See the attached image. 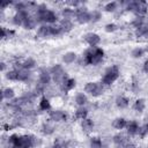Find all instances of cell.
Returning a JSON list of instances; mask_svg holds the SVG:
<instances>
[{"mask_svg":"<svg viewBox=\"0 0 148 148\" xmlns=\"http://www.w3.org/2000/svg\"><path fill=\"white\" fill-rule=\"evenodd\" d=\"M9 143L14 148H31L35 146L36 140L32 135H16L13 134L9 136Z\"/></svg>","mask_w":148,"mask_h":148,"instance_id":"cell-1","label":"cell"},{"mask_svg":"<svg viewBox=\"0 0 148 148\" xmlns=\"http://www.w3.org/2000/svg\"><path fill=\"white\" fill-rule=\"evenodd\" d=\"M36 20L39 22H46V23H53L57 21V15L46 8L45 5H39L37 7V14H36Z\"/></svg>","mask_w":148,"mask_h":148,"instance_id":"cell-2","label":"cell"},{"mask_svg":"<svg viewBox=\"0 0 148 148\" xmlns=\"http://www.w3.org/2000/svg\"><path fill=\"white\" fill-rule=\"evenodd\" d=\"M127 9L131 12H134L135 14H138L140 16H143L147 13L148 6L143 1H130L127 3Z\"/></svg>","mask_w":148,"mask_h":148,"instance_id":"cell-3","label":"cell"},{"mask_svg":"<svg viewBox=\"0 0 148 148\" xmlns=\"http://www.w3.org/2000/svg\"><path fill=\"white\" fill-rule=\"evenodd\" d=\"M118 76H119V69H118V67L117 66H111V67H109L106 69V72L104 74L102 81H103L104 84H111V83H113L118 79Z\"/></svg>","mask_w":148,"mask_h":148,"instance_id":"cell-4","label":"cell"},{"mask_svg":"<svg viewBox=\"0 0 148 148\" xmlns=\"http://www.w3.org/2000/svg\"><path fill=\"white\" fill-rule=\"evenodd\" d=\"M52 74H53V79H54V82H57V83H59V84H62L66 80H67V77H66V73H65V71L62 69V67L60 66V65H56V66H53V68H52Z\"/></svg>","mask_w":148,"mask_h":148,"instance_id":"cell-5","label":"cell"},{"mask_svg":"<svg viewBox=\"0 0 148 148\" xmlns=\"http://www.w3.org/2000/svg\"><path fill=\"white\" fill-rule=\"evenodd\" d=\"M84 90L92 96H99L103 94L104 89H103V86L98 82H88L84 87Z\"/></svg>","mask_w":148,"mask_h":148,"instance_id":"cell-6","label":"cell"},{"mask_svg":"<svg viewBox=\"0 0 148 148\" xmlns=\"http://www.w3.org/2000/svg\"><path fill=\"white\" fill-rule=\"evenodd\" d=\"M103 56H104V51L99 47H95L91 60H90V65H97L98 62H101L103 59Z\"/></svg>","mask_w":148,"mask_h":148,"instance_id":"cell-7","label":"cell"},{"mask_svg":"<svg viewBox=\"0 0 148 148\" xmlns=\"http://www.w3.org/2000/svg\"><path fill=\"white\" fill-rule=\"evenodd\" d=\"M84 39H86V42H87L89 45H91V46H96V45L99 44V42H101V37H99L97 34H94V32L87 34V35L84 36Z\"/></svg>","mask_w":148,"mask_h":148,"instance_id":"cell-8","label":"cell"},{"mask_svg":"<svg viewBox=\"0 0 148 148\" xmlns=\"http://www.w3.org/2000/svg\"><path fill=\"white\" fill-rule=\"evenodd\" d=\"M76 20L79 23H87L90 21V13L86 12L84 9H79L76 12Z\"/></svg>","mask_w":148,"mask_h":148,"instance_id":"cell-9","label":"cell"},{"mask_svg":"<svg viewBox=\"0 0 148 148\" xmlns=\"http://www.w3.org/2000/svg\"><path fill=\"white\" fill-rule=\"evenodd\" d=\"M50 117H51V119L54 120V121H64V120L67 119V114H66L65 112H62V111H59V110H57V111H51Z\"/></svg>","mask_w":148,"mask_h":148,"instance_id":"cell-10","label":"cell"},{"mask_svg":"<svg viewBox=\"0 0 148 148\" xmlns=\"http://www.w3.org/2000/svg\"><path fill=\"white\" fill-rule=\"evenodd\" d=\"M38 35L40 37H49V36H53V27L50 25H42L38 29Z\"/></svg>","mask_w":148,"mask_h":148,"instance_id":"cell-11","label":"cell"},{"mask_svg":"<svg viewBox=\"0 0 148 148\" xmlns=\"http://www.w3.org/2000/svg\"><path fill=\"white\" fill-rule=\"evenodd\" d=\"M50 79H51L50 73L47 71H45V69H42L40 71V75H39V84L45 87L50 82Z\"/></svg>","mask_w":148,"mask_h":148,"instance_id":"cell-12","label":"cell"},{"mask_svg":"<svg viewBox=\"0 0 148 148\" xmlns=\"http://www.w3.org/2000/svg\"><path fill=\"white\" fill-rule=\"evenodd\" d=\"M139 132V125L136 121H130L127 124V133L130 135H135Z\"/></svg>","mask_w":148,"mask_h":148,"instance_id":"cell-13","label":"cell"},{"mask_svg":"<svg viewBox=\"0 0 148 148\" xmlns=\"http://www.w3.org/2000/svg\"><path fill=\"white\" fill-rule=\"evenodd\" d=\"M29 77H30V73L28 69H24V68L17 69V80L18 81H27Z\"/></svg>","mask_w":148,"mask_h":148,"instance_id":"cell-14","label":"cell"},{"mask_svg":"<svg viewBox=\"0 0 148 148\" xmlns=\"http://www.w3.org/2000/svg\"><path fill=\"white\" fill-rule=\"evenodd\" d=\"M113 142L118 146V147H120V148H123L125 145H127L128 142H127V140H126V138L124 136V135H120V134H118V135H114L113 136Z\"/></svg>","mask_w":148,"mask_h":148,"instance_id":"cell-15","label":"cell"},{"mask_svg":"<svg viewBox=\"0 0 148 148\" xmlns=\"http://www.w3.org/2000/svg\"><path fill=\"white\" fill-rule=\"evenodd\" d=\"M135 34L138 37H148V24H143V25L136 28Z\"/></svg>","mask_w":148,"mask_h":148,"instance_id":"cell-16","label":"cell"},{"mask_svg":"<svg viewBox=\"0 0 148 148\" xmlns=\"http://www.w3.org/2000/svg\"><path fill=\"white\" fill-rule=\"evenodd\" d=\"M125 126H127L126 119H124V118H117V119L113 120V127H114V128L121 130V128H124Z\"/></svg>","mask_w":148,"mask_h":148,"instance_id":"cell-17","label":"cell"},{"mask_svg":"<svg viewBox=\"0 0 148 148\" xmlns=\"http://www.w3.org/2000/svg\"><path fill=\"white\" fill-rule=\"evenodd\" d=\"M116 104H117L118 108H120V109H125V108L128 106V99H127L126 97L120 96V97H118V98L116 99Z\"/></svg>","mask_w":148,"mask_h":148,"instance_id":"cell-18","label":"cell"},{"mask_svg":"<svg viewBox=\"0 0 148 148\" xmlns=\"http://www.w3.org/2000/svg\"><path fill=\"white\" fill-rule=\"evenodd\" d=\"M92 127H94V123L90 119H87L86 118V119L82 120V130L84 132H90L92 130Z\"/></svg>","mask_w":148,"mask_h":148,"instance_id":"cell-19","label":"cell"},{"mask_svg":"<svg viewBox=\"0 0 148 148\" xmlns=\"http://www.w3.org/2000/svg\"><path fill=\"white\" fill-rule=\"evenodd\" d=\"M59 27H60V29H61L62 32H67V31H69V30L72 29L73 24H72V22H71L69 20H66V18H65V20L61 22V24H60Z\"/></svg>","mask_w":148,"mask_h":148,"instance_id":"cell-20","label":"cell"},{"mask_svg":"<svg viewBox=\"0 0 148 148\" xmlns=\"http://www.w3.org/2000/svg\"><path fill=\"white\" fill-rule=\"evenodd\" d=\"M74 86H75V80H73V79H67V80L62 83V90L68 91V90L73 89Z\"/></svg>","mask_w":148,"mask_h":148,"instance_id":"cell-21","label":"cell"},{"mask_svg":"<svg viewBox=\"0 0 148 148\" xmlns=\"http://www.w3.org/2000/svg\"><path fill=\"white\" fill-rule=\"evenodd\" d=\"M23 25H24V28H25V29H34V28H35V25H36V20H34L32 17L28 16V17L24 20Z\"/></svg>","mask_w":148,"mask_h":148,"instance_id":"cell-22","label":"cell"},{"mask_svg":"<svg viewBox=\"0 0 148 148\" xmlns=\"http://www.w3.org/2000/svg\"><path fill=\"white\" fill-rule=\"evenodd\" d=\"M75 59H76V54H75L74 52H67V53H65L64 57H62V60H64L66 64H71V62H73Z\"/></svg>","mask_w":148,"mask_h":148,"instance_id":"cell-23","label":"cell"},{"mask_svg":"<svg viewBox=\"0 0 148 148\" xmlns=\"http://www.w3.org/2000/svg\"><path fill=\"white\" fill-rule=\"evenodd\" d=\"M50 108H51V105H50L49 99L45 98V97H43L40 99V102H39V109L43 110V111H47V110H50Z\"/></svg>","mask_w":148,"mask_h":148,"instance_id":"cell-24","label":"cell"},{"mask_svg":"<svg viewBox=\"0 0 148 148\" xmlns=\"http://www.w3.org/2000/svg\"><path fill=\"white\" fill-rule=\"evenodd\" d=\"M14 95H15V92H14V90H13L12 88H6V89L2 90V97L6 98V99H10V98H13Z\"/></svg>","mask_w":148,"mask_h":148,"instance_id":"cell-25","label":"cell"},{"mask_svg":"<svg viewBox=\"0 0 148 148\" xmlns=\"http://www.w3.org/2000/svg\"><path fill=\"white\" fill-rule=\"evenodd\" d=\"M134 110L138 111V112H142L145 110V101L141 99V98L138 99V101H135V103H134Z\"/></svg>","mask_w":148,"mask_h":148,"instance_id":"cell-26","label":"cell"},{"mask_svg":"<svg viewBox=\"0 0 148 148\" xmlns=\"http://www.w3.org/2000/svg\"><path fill=\"white\" fill-rule=\"evenodd\" d=\"M35 65H36V62H35V60L34 59H31V58H29V59H27L23 64H22V68H24V69H30V68H32V67H35Z\"/></svg>","mask_w":148,"mask_h":148,"instance_id":"cell-27","label":"cell"},{"mask_svg":"<svg viewBox=\"0 0 148 148\" xmlns=\"http://www.w3.org/2000/svg\"><path fill=\"white\" fill-rule=\"evenodd\" d=\"M75 102H76L79 105L83 106V105L87 103V96L83 95V94H77L76 97H75Z\"/></svg>","mask_w":148,"mask_h":148,"instance_id":"cell-28","label":"cell"},{"mask_svg":"<svg viewBox=\"0 0 148 148\" xmlns=\"http://www.w3.org/2000/svg\"><path fill=\"white\" fill-rule=\"evenodd\" d=\"M87 113H88L87 109H84V108H80V109H77V110H76L75 116H76V118H80V119H86Z\"/></svg>","mask_w":148,"mask_h":148,"instance_id":"cell-29","label":"cell"},{"mask_svg":"<svg viewBox=\"0 0 148 148\" xmlns=\"http://www.w3.org/2000/svg\"><path fill=\"white\" fill-rule=\"evenodd\" d=\"M90 147L91 148H102V141L98 138H92L90 140Z\"/></svg>","mask_w":148,"mask_h":148,"instance_id":"cell-30","label":"cell"},{"mask_svg":"<svg viewBox=\"0 0 148 148\" xmlns=\"http://www.w3.org/2000/svg\"><path fill=\"white\" fill-rule=\"evenodd\" d=\"M42 132L44 134H51V133H53V126L50 124H44L42 127Z\"/></svg>","mask_w":148,"mask_h":148,"instance_id":"cell-31","label":"cell"},{"mask_svg":"<svg viewBox=\"0 0 148 148\" xmlns=\"http://www.w3.org/2000/svg\"><path fill=\"white\" fill-rule=\"evenodd\" d=\"M138 133H139V135H140L141 138H145V136L148 134V124H145L142 127H140Z\"/></svg>","mask_w":148,"mask_h":148,"instance_id":"cell-32","label":"cell"},{"mask_svg":"<svg viewBox=\"0 0 148 148\" xmlns=\"http://www.w3.org/2000/svg\"><path fill=\"white\" fill-rule=\"evenodd\" d=\"M116 8H117V2H114V1L106 3L105 7H104V9L106 12H113V10H116Z\"/></svg>","mask_w":148,"mask_h":148,"instance_id":"cell-33","label":"cell"},{"mask_svg":"<svg viewBox=\"0 0 148 148\" xmlns=\"http://www.w3.org/2000/svg\"><path fill=\"white\" fill-rule=\"evenodd\" d=\"M62 15H64V17H65L66 20H69V17L74 15V12H73V9H71V8H66V9L62 10Z\"/></svg>","mask_w":148,"mask_h":148,"instance_id":"cell-34","label":"cell"},{"mask_svg":"<svg viewBox=\"0 0 148 148\" xmlns=\"http://www.w3.org/2000/svg\"><path fill=\"white\" fill-rule=\"evenodd\" d=\"M143 50L142 49H140V47H138V49H134L133 51H132V56L134 57V58H140V57H142L143 56Z\"/></svg>","mask_w":148,"mask_h":148,"instance_id":"cell-35","label":"cell"},{"mask_svg":"<svg viewBox=\"0 0 148 148\" xmlns=\"http://www.w3.org/2000/svg\"><path fill=\"white\" fill-rule=\"evenodd\" d=\"M6 76L9 80H17V69H13V71L8 72Z\"/></svg>","mask_w":148,"mask_h":148,"instance_id":"cell-36","label":"cell"},{"mask_svg":"<svg viewBox=\"0 0 148 148\" xmlns=\"http://www.w3.org/2000/svg\"><path fill=\"white\" fill-rule=\"evenodd\" d=\"M10 35H14V31L13 30H7L6 28H1V37L2 38L9 37Z\"/></svg>","mask_w":148,"mask_h":148,"instance_id":"cell-37","label":"cell"},{"mask_svg":"<svg viewBox=\"0 0 148 148\" xmlns=\"http://www.w3.org/2000/svg\"><path fill=\"white\" fill-rule=\"evenodd\" d=\"M99 18H101V13L99 12H92V13H90V21L96 22Z\"/></svg>","mask_w":148,"mask_h":148,"instance_id":"cell-38","label":"cell"},{"mask_svg":"<svg viewBox=\"0 0 148 148\" xmlns=\"http://www.w3.org/2000/svg\"><path fill=\"white\" fill-rule=\"evenodd\" d=\"M116 30H117V25L114 23H109L105 25V31H108V32H113Z\"/></svg>","mask_w":148,"mask_h":148,"instance_id":"cell-39","label":"cell"},{"mask_svg":"<svg viewBox=\"0 0 148 148\" xmlns=\"http://www.w3.org/2000/svg\"><path fill=\"white\" fill-rule=\"evenodd\" d=\"M143 71H145L146 73H148V60H146L145 64H143Z\"/></svg>","mask_w":148,"mask_h":148,"instance_id":"cell-40","label":"cell"},{"mask_svg":"<svg viewBox=\"0 0 148 148\" xmlns=\"http://www.w3.org/2000/svg\"><path fill=\"white\" fill-rule=\"evenodd\" d=\"M123 148H135V146L132 145V143H127V145H125Z\"/></svg>","mask_w":148,"mask_h":148,"instance_id":"cell-41","label":"cell"},{"mask_svg":"<svg viewBox=\"0 0 148 148\" xmlns=\"http://www.w3.org/2000/svg\"><path fill=\"white\" fill-rule=\"evenodd\" d=\"M52 148H64V147H62V145H60V143H54V145L52 146Z\"/></svg>","mask_w":148,"mask_h":148,"instance_id":"cell-42","label":"cell"},{"mask_svg":"<svg viewBox=\"0 0 148 148\" xmlns=\"http://www.w3.org/2000/svg\"><path fill=\"white\" fill-rule=\"evenodd\" d=\"M9 3H10V1H7V2H1V5H0V6L3 8V7H6V6H8Z\"/></svg>","mask_w":148,"mask_h":148,"instance_id":"cell-43","label":"cell"},{"mask_svg":"<svg viewBox=\"0 0 148 148\" xmlns=\"http://www.w3.org/2000/svg\"><path fill=\"white\" fill-rule=\"evenodd\" d=\"M5 69V62H1V71Z\"/></svg>","mask_w":148,"mask_h":148,"instance_id":"cell-44","label":"cell"},{"mask_svg":"<svg viewBox=\"0 0 148 148\" xmlns=\"http://www.w3.org/2000/svg\"><path fill=\"white\" fill-rule=\"evenodd\" d=\"M147 52H148V47H147Z\"/></svg>","mask_w":148,"mask_h":148,"instance_id":"cell-45","label":"cell"}]
</instances>
